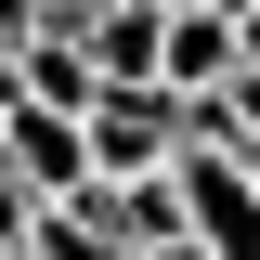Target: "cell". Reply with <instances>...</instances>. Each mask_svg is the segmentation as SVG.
Here are the masks:
<instances>
[{"mask_svg": "<svg viewBox=\"0 0 260 260\" xmlns=\"http://www.w3.org/2000/svg\"><path fill=\"white\" fill-rule=\"evenodd\" d=\"M78 130H91V182H143V169L182 156V91H156V78H104V91L78 104Z\"/></svg>", "mask_w": 260, "mask_h": 260, "instance_id": "6da1fadb", "label": "cell"}, {"mask_svg": "<svg viewBox=\"0 0 260 260\" xmlns=\"http://www.w3.org/2000/svg\"><path fill=\"white\" fill-rule=\"evenodd\" d=\"M169 182H182V234H195L208 260H260V182H247L234 143H182Z\"/></svg>", "mask_w": 260, "mask_h": 260, "instance_id": "7a4b0ae2", "label": "cell"}, {"mask_svg": "<svg viewBox=\"0 0 260 260\" xmlns=\"http://www.w3.org/2000/svg\"><path fill=\"white\" fill-rule=\"evenodd\" d=\"M0 169L52 208V195H78L91 182V130L65 117V104H26V91H0Z\"/></svg>", "mask_w": 260, "mask_h": 260, "instance_id": "3957f363", "label": "cell"}, {"mask_svg": "<svg viewBox=\"0 0 260 260\" xmlns=\"http://www.w3.org/2000/svg\"><path fill=\"white\" fill-rule=\"evenodd\" d=\"M156 39H169V13H156V0H91V13H78L91 78H156Z\"/></svg>", "mask_w": 260, "mask_h": 260, "instance_id": "277c9868", "label": "cell"}, {"mask_svg": "<svg viewBox=\"0 0 260 260\" xmlns=\"http://www.w3.org/2000/svg\"><path fill=\"white\" fill-rule=\"evenodd\" d=\"M221 78H234V13H169L156 91H221Z\"/></svg>", "mask_w": 260, "mask_h": 260, "instance_id": "5b68a950", "label": "cell"}, {"mask_svg": "<svg viewBox=\"0 0 260 260\" xmlns=\"http://www.w3.org/2000/svg\"><path fill=\"white\" fill-rule=\"evenodd\" d=\"M13 91H26V104H65V117H78V104H91L104 78H91V52H78L65 26H39L26 52H13Z\"/></svg>", "mask_w": 260, "mask_h": 260, "instance_id": "8992f818", "label": "cell"}, {"mask_svg": "<svg viewBox=\"0 0 260 260\" xmlns=\"http://www.w3.org/2000/svg\"><path fill=\"white\" fill-rule=\"evenodd\" d=\"M26 260H143V247H117V234L78 221V208H39V221H26Z\"/></svg>", "mask_w": 260, "mask_h": 260, "instance_id": "52a82bcc", "label": "cell"}, {"mask_svg": "<svg viewBox=\"0 0 260 260\" xmlns=\"http://www.w3.org/2000/svg\"><path fill=\"white\" fill-rule=\"evenodd\" d=\"M26 221H39V195L13 182V169H0V247H26Z\"/></svg>", "mask_w": 260, "mask_h": 260, "instance_id": "ba28073f", "label": "cell"}, {"mask_svg": "<svg viewBox=\"0 0 260 260\" xmlns=\"http://www.w3.org/2000/svg\"><path fill=\"white\" fill-rule=\"evenodd\" d=\"M143 260H208V247H195V234H169V247H143Z\"/></svg>", "mask_w": 260, "mask_h": 260, "instance_id": "9c48e42d", "label": "cell"}, {"mask_svg": "<svg viewBox=\"0 0 260 260\" xmlns=\"http://www.w3.org/2000/svg\"><path fill=\"white\" fill-rule=\"evenodd\" d=\"M156 13H234V0H156Z\"/></svg>", "mask_w": 260, "mask_h": 260, "instance_id": "30bf717a", "label": "cell"}, {"mask_svg": "<svg viewBox=\"0 0 260 260\" xmlns=\"http://www.w3.org/2000/svg\"><path fill=\"white\" fill-rule=\"evenodd\" d=\"M0 91H13V39H0Z\"/></svg>", "mask_w": 260, "mask_h": 260, "instance_id": "8fae6325", "label": "cell"}, {"mask_svg": "<svg viewBox=\"0 0 260 260\" xmlns=\"http://www.w3.org/2000/svg\"><path fill=\"white\" fill-rule=\"evenodd\" d=\"M247 182H260V143H247Z\"/></svg>", "mask_w": 260, "mask_h": 260, "instance_id": "7c38bea8", "label": "cell"}]
</instances>
